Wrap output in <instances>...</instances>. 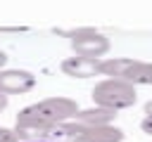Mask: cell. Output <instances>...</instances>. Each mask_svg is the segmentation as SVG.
Segmentation results:
<instances>
[{"label": "cell", "instance_id": "5", "mask_svg": "<svg viewBox=\"0 0 152 142\" xmlns=\"http://www.w3.org/2000/svg\"><path fill=\"white\" fill-rule=\"evenodd\" d=\"M36 88V76L26 69H0V92L24 95Z\"/></svg>", "mask_w": 152, "mask_h": 142}, {"label": "cell", "instance_id": "8", "mask_svg": "<svg viewBox=\"0 0 152 142\" xmlns=\"http://www.w3.org/2000/svg\"><path fill=\"white\" fill-rule=\"evenodd\" d=\"M133 57H107L102 59V66H100V76H107V78H126L128 69L133 66Z\"/></svg>", "mask_w": 152, "mask_h": 142}, {"label": "cell", "instance_id": "2", "mask_svg": "<svg viewBox=\"0 0 152 142\" xmlns=\"http://www.w3.org/2000/svg\"><path fill=\"white\" fill-rule=\"evenodd\" d=\"M57 133L66 142H124V137H126V133L114 123L93 125V123H83V121H76V118L59 123L48 135H57Z\"/></svg>", "mask_w": 152, "mask_h": 142}, {"label": "cell", "instance_id": "13", "mask_svg": "<svg viewBox=\"0 0 152 142\" xmlns=\"http://www.w3.org/2000/svg\"><path fill=\"white\" fill-rule=\"evenodd\" d=\"M19 142H62V140H57V137H43V140H19Z\"/></svg>", "mask_w": 152, "mask_h": 142}, {"label": "cell", "instance_id": "6", "mask_svg": "<svg viewBox=\"0 0 152 142\" xmlns=\"http://www.w3.org/2000/svg\"><path fill=\"white\" fill-rule=\"evenodd\" d=\"M100 66H102V57H81V54H74V57H66L62 59L59 69L64 76L69 78H95L100 76Z\"/></svg>", "mask_w": 152, "mask_h": 142}, {"label": "cell", "instance_id": "11", "mask_svg": "<svg viewBox=\"0 0 152 142\" xmlns=\"http://www.w3.org/2000/svg\"><path fill=\"white\" fill-rule=\"evenodd\" d=\"M140 130H142L145 135H150V137H152V116H147V114H145V118L140 121Z\"/></svg>", "mask_w": 152, "mask_h": 142}, {"label": "cell", "instance_id": "7", "mask_svg": "<svg viewBox=\"0 0 152 142\" xmlns=\"http://www.w3.org/2000/svg\"><path fill=\"white\" fill-rule=\"evenodd\" d=\"M116 116H119L116 109H109V106H102V104H93L88 109H78L76 121L93 123V125H107V123H114Z\"/></svg>", "mask_w": 152, "mask_h": 142}, {"label": "cell", "instance_id": "15", "mask_svg": "<svg viewBox=\"0 0 152 142\" xmlns=\"http://www.w3.org/2000/svg\"><path fill=\"white\" fill-rule=\"evenodd\" d=\"M145 114H147V116H152V99H150V102H145Z\"/></svg>", "mask_w": 152, "mask_h": 142}, {"label": "cell", "instance_id": "12", "mask_svg": "<svg viewBox=\"0 0 152 142\" xmlns=\"http://www.w3.org/2000/svg\"><path fill=\"white\" fill-rule=\"evenodd\" d=\"M7 104H10V95L0 92V111H5V109H7Z\"/></svg>", "mask_w": 152, "mask_h": 142}, {"label": "cell", "instance_id": "9", "mask_svg": "<svg viewBox=\"0 0 152 142\" xmlns=\"http://www.w3.org/2000/svg\"><path fill=\"white\" fill-rule=\"evenodd\" d=\"M124 80H128V83H133V85H152V62L135 59Z\"/></svg>", "mask_w": 152, "mask_h": 142}, {"label": "cell", "instance_id": "10", "mask_svg": "<svg viewBox=\"0 0 152 142\" xmlns=\"http://www.w3.org/2000/svg\"><path fill=\"white\" fill-rule=\"evenodd\" d=\"M21 140V135L17 133V128L12 130V128H2L0 125V142H19Z\"/></svg>", "mask_w": 152, "mask_h": 142}, {"label": "cell", "instance_id": "3", "mask_svg": "<svg viewBox=\"0 0 152 142\" xmlns=\"http://www.w3.org/2000/svg\"><path fill=\"white\" fill-rule=\"evenodd\" d=\"M93 104H102L109 109H128L138 102V85L124 80V78H104L95 83L93 88Z\"/></svg>", "mask_w": 152, "mask_h": 142}, {"label": "cell", "instance_id": "1", "mask_svg": "<svg viewBox=\"0 0 152 142\" xmlns=\"http://www.w3.org/2000/svg\"><path fill=\"white\" fill-rule=\"evenodd\" d=\"M78 104L71 97H43L24 109H19L17 118H14V128L21 137H26L28 133H38V135H48L52 128H57L64 121L76 118L78 114Z\"/></svg>", "mask_w": 152, "mask_h": 142}, {"label": "cell", "instance_id": "14", "mask_svg": "<svg viewBox=\"0 0 152 142\" xmlns=\"http://www.w3.org/2000/svg\"><path fill=\"white\" fill-rule=\"evenodd\" d=\"M5 66H7V54L0 50V69H5Z\"/></svg>", "mask_w": 152, "mask_h": 142}, {"label": "cell", "instance_id": "4", "mask_svg": "<svg viewBox=\"0 0 152 142\" xmlns=\"http://www.w3.org/2000/svg\"><path fill=\"white\" fill-rule=\"evenodd\" d=\"M69 45L74 54L81 57H102L109 52V38L95 28H76L69 33Z\"/></svg>", "mask_w": 152, "mask_h": 142}]
</instances>
